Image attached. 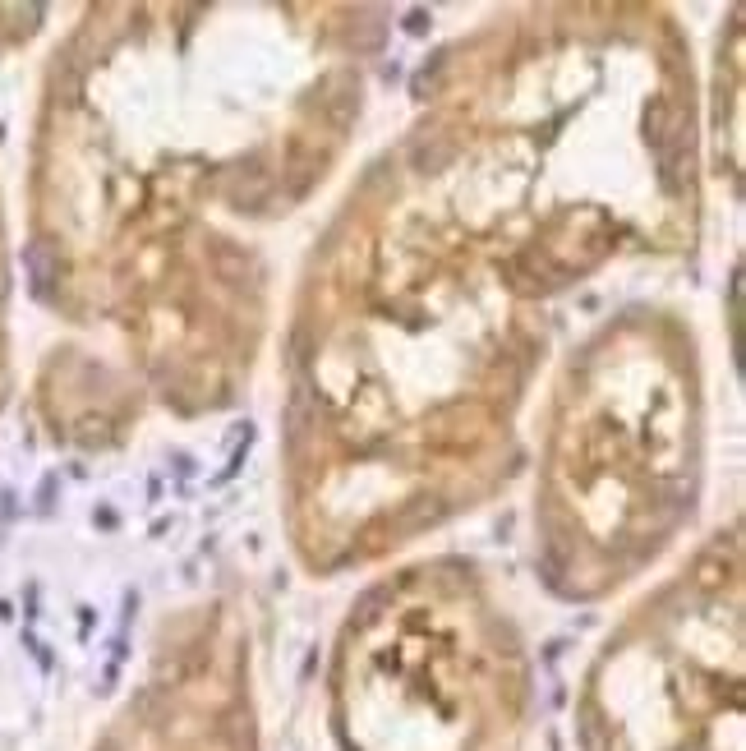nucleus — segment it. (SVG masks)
<instances>
[{"instance_id": "nucleus-2", "label": "nucleus", "mask_w": 746, "mask_h": 751, "mask_svg": "<svg viewBox=\"0 0 746 751\" xmlns=\"http://www.w3.org/2000/svg\"><path fill=\"white\" fill-rule=\"evenodd\" d=\"M516 715V673L465 636H373L346 650L336 728L346 751H488Z\"/></svg>"}, {"instance_id": "nucleus-1", "label": "nucleus", "mask_w": 746, "mask_h": 751, "mask_svg": "<svg viewBox=\"0 0 746 751\" xmlns=\"http://www.w3.org/2000/svg\"><path fill=\"white\" fill-rule=\"evenodd\" d=\"M737 618L672 613L604 655L585 691L590 751H737Z\"/></svg>"}]
</instances>
